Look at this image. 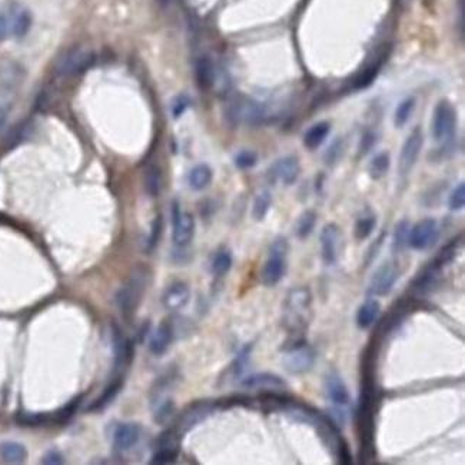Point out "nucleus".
Listing matches in <instances>:
<instances>
[{
    "label": "nucleus",
    "mask_w": 465,
    "mask_h": 465,
    "mask_svg": "<svg viewBox=\"0 0 465 465\" xmlns=\"http://www.w3.org/2000/svg\"><path fill=\"white\" fill-rule=\"evenodd\" d=\"M312 304V292L307 287H296L285 296V325L292 334V339H304L301 334L308 326L307 312Z\"/></svg>",
    "instance_id": "f257e3e1"
},
{
    "label": "nucleus",
    "mask_w": 465,
    "mask_h": 465,
    "mask_svg": "<svg viewBox=\"0 0 465 465\" xmlns=\"http://www.w3.org/2000/svg\"><path fill=\"white\" fill-rule=\"evenodd\" d=\"M287 254L288 242L285 239H276L270 248V257L261 270V282L265 287H275L287 272Z\"/></svg>",
    "instance_id": "f03ea898"
},
{
    "label": "nucleus",
    "mask_w": 465,
    "mask_h": 465,
    "mask_svg": "<svg viewBox=\"0 0 465 465\" xmlns=\"http://www.w3.org/2000/svg\"><path fill=\"white\" fill-rule=\"evenodd\" d=\"M284 355H282V363L287 372L292 375H302L309 372L317 362V351L307 342H295L284 348Z\"/></svg>",
    "instance_id": "7ed1b4c3"
},
{
    "label": "nucleus",
    "mask_w": 465,
    "mask_h": 465,
    "mask_svg": "<svg viewBox=\"0 0 465 465\" xmlns=\"http://www.w3.org/2000/svg\"><path fill=\"white\" fill-rule=\"evenodd\" d=\"M146 289V274L143 271H135L130 279L118 291L116 302L125 318H130L139 307L143 292Z\"/></svg>",
    "instance_id": "20e7f679"
},
{
    "label": "nucleus",
    "mask_w": 465,
    "mask_h": 465,
    "mask_svg": "<svg viewBox=\"0 0 465 465\" xmlns=\"http://www.w3.org/2000/svg\"><path fill=\"white\" fill-rule=\"evenodd\" d=\"M457 113L454 106L448 101H441L434 109L433 116V136L441 143H450L455 135Z\"/></svg>",
    "instance_id": "39448f33"
},
{
    "label": "nucleus",
    "mask_w": 465,
    "mask_h": 465,
    "mask_svg": "<svg viewBox=\"0 0 465 465\" xmlns=\"http://www.w3.org/2000/svg\"><path fill=\"white\" fill-rule=\"evenodd\" d=\"M228 116L232 122L245 125H261L267 119V110L252 99H235L228 108Z\"/></svg>",
    "instance_id": "423d86ee"
},
{
    "label": "nucleus",
    "mask_w": 465,
    "mask_h": 465,
    "mask_svg": "<svg viewBox=\"0 0 465 465\" xmlns=\"http://www.w3.org/2000/svg\"><path fill=\"white\" fill-rule=\"evenodd\" d=\"M422 145L424 135L421 129H414L409 136L405 139L400 154V160H398V175H400V178H407L411 174L415 163H417L420 158Z\"/></svg>",
    "instance_id": "0eeeda50"
},
{
    "label": "nucleus",
    "mask_w": 465,
    "mask_h": 465,
    "mask_svg": "<svg viewBox=\"0 0 465 465\" xmlns=\"http://www.w3.org/2000/svg\"><path fill=\"white\" fill-rule=\"evenodd\" d=\"M401 276V270L395 262H385L375 271L368 288V295L371 296H387L396 281Z\"/></svg>",
    "instance_id": "6e6552de"
},
{
    "label": "nucleus",
    "mask_w": 465,
    "mask_h": 465,
    "mask_svg": "<svg viewBox=\"0 0 465 465\" xmlns=\"http://www.w3.org/2000/svg\"><path fill=\"white\" fill-rule=\"evenodd\" d=\"M195 235V219L189 212L182 211L178 204L172 208V239L179 248L188 246Z\"/></svg>",
    "instance_id": "1a4fd4ad"
},
{
    "label": "nucleus",
    "mask_w": 465,
    "mask_h": 465,
    "mask_svg": "<svg viewBox=\"0 0 465 465\" xmlns=\"http://www.w3.org/2000/svg\"><path fill=\"white\" fill-rule=\"evenodd\" d=\"M438 239V224L433 218H427L415 224L409 229L408 245L415 251H425Z\"/></svg>",
    "instance_id": "9d476101"
},
{
    "label": "nucleus",
    "mask_w": 465,
    "mask_h": 465,
    "mask_svg": "<svg viewBox=\"0 0 465 465\" xmlns=\"http://www.w3.org/2000/svg\"><path fill=\"white\" fill-rule=\"evenodd\" d=\"M215 405L206 401H201V403H195L192 405H189L184 412L180 414V417L176 422V425L174 427L176 429V433L184 437L188 431H191L193 427H196L199 422H202L204 420H206L209 415L213 412Z\"/></svg>",
    "instance_id": "9b49d317"
},
{
    "label": "nucleus",
    "mask_w": 465,
    "mask_h": 465,
    "mask_svg": "<svg viewBox=\"0 0 465 465\" xmlns=\"http://www.w3.org/2000/svg\"><path fill=\"white\" fill-rule=\"evenodd\" d=\"M93 63V53L86 49H75L66 53L56 66V72L60 76H73L85 69Z\"/></svg>",
    "instance_id": "f8f14e48"
},
{
    "label": "nucleus",
    "mask_w": 465,
    "mask_h": 465,
    "mask_svg": "<svg viewBox=\"0 0 465 465\" xmlns=\"http://www.w3.org/2000/svg\"><path fill=\"white\" fill-rule=\"evenodd\" d=\"M321 257L326 265H334L339 255L341 232L335 224H328L321 232Z\"/></svg>",
    "instance_id": "ddd939ff"
},
{
    "label": "nucleus",
    "mask_w": 465,
    "mask_h": 465,
    "mask_svg": "<svg viewBox=\"0 0 465 465\" xmlns=\"http://www.w3.org/2000/svg\"><path fill=\"white\" fill-rule=\"evenodd\" d=\"M324 388H325V394L328 400L334 404L338 408H344L346 405H350L351 401V396H350V391H348L345 383L342 381V378L339 377L338 372L335 371H331L326 377H325V383H324Z\"/></svg>",
    "instance_id": "4468645a"
},
{
    "label": "nucleus",
    "mask_w": 465,
    "mask_h": 465,
    "mask_svg": "<svg viewBox=\"0 0 465 465\" xmlns=\"http://www.w3.org/2000/svg\"><path fill=\"white\" fill-rule=\"evenodd\" d=\"M300 160H298L295 156H285L279 160H276L272 168L270 169V176L272 178L274 182L279 180L284 185H294L298 176H300Z\"/></svg>",
    "instance_id": "2eb2a0df"
},
{
    "label": "nucleus",
    "mask_w": 465,
    "mask_h": 465,
    "mask_svg": "<svg viewBox=\"0 0 465 465\" xmlns=\"http://www.w3.org/2000/svg\"><path fill=\"white\" fill-rule=\"evenodd\" d=\"M242 387L248 390L284 392L287 390V383L279 375H275L272 372H257L243 378Z\"/></svg>",
    "instance_id": "dca6fc26"
},
{
    "label": "nucleus",
    "mask_w": 465,
    "mask_h": 465,
    "mask_svg": "<svg viewBox=\"0 0 465 465\" xmlns=\"http://www.w3.org/2000/svg\"><path fill=\"white\" fill-rule=\"evenodd\" d=\"M191 301V289L184 282H174L166 288L162 296L163 307L169 311H179L185 308Z\"/></svg>",
    "instance_id": "f3484780"
},
{
    "label": "nucleus",
    "mask_w": 465,
    "mask_h": 465,
    "mask_svg": "<svg viewBox=\"0 0 465 465\" xmlns=\"http://www.w3.org/2000/svg\"><path fill=\"white\" fill-rule=\"evenodd\" d=\"M141 438V427L134 422H126L116 427L113 433V444L119 451H129Z\"/></svg>",
    "instance_id": "a211bd4d"
},
{
    "label": "nucleus",
    "mask_w": 465,
    "mask_h": 465,
    "mask_svg": "<svg viewBox=\"0 0 465 465\" xmlns=\"http://www.w3.org/2000/svg\"><path fill=\"white\" fill-rule=\"evenodd\" d=\"M172 339H174L172 325L168 322H162L154 331L151 339H149V351L156 357H160L168 351V348L172 344Z\"/></svg>",
    "instance_id": "6ab92c4d"
},
{
    "label": "nucleus",
    "mask_w": 465,
    "mask_h": 465,
    "mask_svg": "<svg viewBox=\"0 0 465 465\" xmlns=\"http://www.w3.org/2000/svg\"><path fill=\"white\" fill-rule=\"evenodd\" d=\"M441 271L442 270L438 268L436 263L428 265L424 272L415 278L414 282H411V287L420 294H428L431 291H434L436 287L438 285Z\"/></svg>",
    "instance_id": "aec40b11"
},
{
    "label": "nucleus",
    "mask_w": 465,
    "mask_h": 465,
    "mask_svg": "<svg viewBox=\"0 0 465 465\" xmlns=\"http://www.w3.org/2000/svg\"><path fill=\"white\" fill-rule=\"evenodd\" d=\"M381 305L374 298H370V300L365 301L357 312V325L361 329H370L375 322L379 315Z\"/></svg>",
    "instance_id": "412c9836"
},
{
    "label": "nucleus",
    "mask_w": 465,
    "mask_h": 465,
    "mask_svg": "<svg viewBox=\"0 0 465 465\" xmlns=\"http://www.w3.org/2000/svg\"><path fill=\"white\" fill-rule=\"evenodd\" d=\"M331 132V125L329 122H318L315 123L313 126H311L307 134L304 136V145L309 151H315V149H318L325 139L328 138Z\"/></svg>",
    "instance_id": "4be33fe9"
},
{
    "label": "nucleus",
    "mask_w": 465,
    "mask_h": 465,
    "mask_svg": "<svg viewBox=\"0 0 465 465\" xmlns=\"http://www.w3.org/2000/svg\"><path fill=\"white\" fill-rule=\"evenodd\" d=\"M27 457L26 448L14 441H5L0 444V460L8 464H22Z\"/></svg>",
    "instance_id": "5701e85b"
},
{
    "label": "nucleus",
    "mask_w": 465,
    "mask_h": 465,
    "mask_svg": "<svg viewBox=\"0 0 465 465\" xmlns=\"http://www.w3.org/2000/svg\"><path fill=\"white\" fill-rule=\"evenodd\" d=\"M212 169L208 165L201 163L191 169L188 175V184L193 191H204L212 182Z\"/></svg>",
    "instance_id": "b1692460"
},
{
    "label": "nucleus",
    "mask_w": 465,
    "mask_h": 465,
    "mask_svg": "<svg viewBox=\"0 0 465 465\" xmlns=\"http://www.w3.org/2000/svg\"><path fill=\"white\" fill-rule=\"evenodd\" d=\"M196 80L201 89H209L215 82L213 64L208 58H201L196 62Z\"/></svg>",
    "instance_id": "393cba45"
},
{
    "label": "nucleus",
    "mask_w": 465,
    "mask_h": 465,
    "mask_svg": "<svg viewBox=\"0 0 465 465\" xmlns=\"http://www.w3.org/2000/svg\"><path fill=\"white\" fill-rule=\"evenodd\" d=\"M272 206V195L270 191H262L257 195L252 205V217L255 221H263Z\"/></svg>",
    "instance_id": "a878e982"
},
{
    "label": "nucleus",
    "mask_w": 465,
    "mask_h": 465,
    "mask_svg": "<svg viewBox=\"0 0 465 465\" xmlns=\"http://www.w3.org/2000/svg\"><path fill=\"white\" fill-rule=\"evenodd\" d=\"M315 225H317V213H315L313 211H305L296 221V225H295L296 237L301 239L308 238L312 234Z\"/></svg>",
    "instance_id": "bb28decb"
},
{
    "label": "nucleus",
    "mask_w": 465,
    "mask_h": 465,
    "mask_svg": "<svg viewBox=\"0 0 465 465\" xmlns=\"http://www.w3.org/2000/svg\"><path fill=\"white\" fill-rule=\"evenodd\" d=\"M390 169V155L387 152H381L372 158L368 166V174L374 180L384 178Z\"/></svg>",
    "instance_id": "cd10ccee"
},
{
    "label": "nucleus",
    "mask_w": 465,
    "mask_h": 465,
    "mask_svg": "<svg viewBox=\"0 0 465 465\" xmlns=\"http://www.w3.org/2000/svg\"><path fill=\"white\" fill-rule=\"evenodd\" d=\"M32 25L30 14L25 9H18L13 13V19H12V32L14 36L22 38L25 36L29 27Z\"/></svg>",
    "instance_id": "c85d7f7f"
},
{
    "label": "nucleus",
    "mask_w": 465,
    "mask_h": 465,
    "mask_svg": "<svg viewBox=\"0 0 465 465\" xmlns=\"http://www.w3.org/2000/svg\"><path fill=\"white\" fill-rule=\"evenodd\" d=\"M232 268V254L228 249H221L212 259V272L217 276H224Z\"/></svg>",
    "instance_id": "c756f323"
},
{
    "label": "nucleus",
    "mask_w": 465,
    "mask_h": 465,
    "mask_svg": "<svg viewBox=\"0 0 465 465\" xmlns=\"http://www.w3.org/2000/svg\"><path fill=\"white\" fill-rule=\"evenodd\" d=\"M377 226V218L374 215H363V217L358 218L355 228H354V235L358 241H363L371 237Z\"/></svg>",
    "instance_id": "7c9ffc66"
},
{
    "label": "nucleus",
    "mask_w": 465,
    "mask_h": 465,
    "mask_svg": "<svg viewBox=\"0 0 465 465\" xmlns=\"http://www.w3.org/2000/svg\"><path fill=\"white\" fill-rule=\"evenodd\" d=\"M414 109H415V99L414 97L404 99V101L400 105H398V108L395 110V115H394L395 126L396 128H403L408 122L409 116L412 115Z\"/></svg>",
    "instance_id": "2f4dec72"
},
{
    "label": "nucleus",
    "mask_w": 465,
    "mask_h": 465,
    "mask_svg": "<svg viewBox=\"0 0 465 465\" xmlns=\"http://www.w3.org/2000/svg\"><path fill=\"white\" fill-rule=\"evenodd\" d=\"M409 229H411V225L408 221L398 222V225L395 226V232H394V243H392L394 251L396 252L404 251L405 246L408 245Z\"/></svg>",
    "instance_id": "473e14b6"
},
{
    "label": "nucleus",
    "mask_w": 465,
    "mask_h": 465,
    "mask_svg": "<svg viewBox=\"0 0 465 465\" xmlns=\"http://www.w3.org/2000/svg\"><path fill=\"white\" fill-rule=\"evenodd\" d=\"M160 187H162L160 172H159L156 166H151V168L146 171V175H145L146 192L151 196H158L159 192H160Z\"/></svg>",
    "instance_id": "72a5a7b5"
},
{
    "label": "nucleus",
    "mask_w": 465,
    "mask_h": 465,
    "mask_svg": "<svg viewBox=\"0 0 465 465\" xmlns=\"http://www.w3.org/2000/svg\"><path fill=\"white\" fill-rule=\"evenodd\" d=\"M179 453V446H165L160 445L156 448V451L151 460L152 464H171L176 460Z\"/></svg>",
    "instance_id": "f704fd0d"
},
{
    "label": "nucleus",
    "mask_w": 465,
    "mask_h": 465,
    "mask_svg": "<svg viewBox=\"0 0 465 465\" xmlns=\"http://www.w3.org/2000/svg\"><path fill=\"white\" fill-rule=\"evenodd\" d=\"M252 348H254V345L249 344V345L243 346L242 350L238 353L234 363H232V374H234L235 378L242 375V372L245 371L249 357H251V353H252Z\"/></svg>",
    "instance_id": "c9c22d12"
},
{
    "label": "nucleus",
    "mask_w": 465,
    "mask_h": 465,
    "mask_svg": "<svg viewBox=\"0 0 465 465\" xmlns=\"http://www.w3.org/2000/svg\"><path fill=\"white\" fill-rule=\"evenodd\" d=\"M465 205V184L464 182H461V184H458L450 198H448V208H450L453 212H458L464 208Z\"/></svg>",
    "instance_id": "e433bc0d"
},
{
    "label": "nucleus",
    "mask_w": 465,
    "mask_h": 465,
    "mask_svg": "<svg viewBox=\"0 0 465 465\" xmlns=\"http://www.w3.org/2000/svg\"><path fill=\"white\" fill-rule=\"evenodd\" d=\"M119 388H121V381H116V383L110 384V385L106 388V391L104 392V395H102L101 398H99V400L91 407V409H101V408H104L106 404H109V403L113 400L115 395L118 394Z\"/></svg>",
    "instance_id": "4c0bfd02"
},
{
    "label": "nucleus",
    "mask_w": 465,
    "mask_h": 465,
    "mask_svg": "<svg viewBox=\"0 0 465 465\" xmlns=\"http://www.w3.org/2000/svg\"><path fill=\"white\" fill-rule=\"evenodd\" d=\"M258 163V156L252 151H241L235 156V165L239 169H251Z\"/></svg>",
    "instance_id": "58836bf2"
},
{
    "label": "nucleus",
    "mask_w": 465,
    "mask_h": 465,
    "mask_svg": "<svg viewBox=\"0 0 465 465\" xmlns=\"http://www.w3.org/2000/svg\"><path fill=\"white\" fill-rule=\"evenodd\" d=\"M160 232H162V219L160 217H158L154 222V226H152V234H151V238H149V249H154L158 243V239L160 237Z\"/></svg>",
    "instance_id": "ea45409f"
},
{
    "label": "nucleus",
    "mask_w": 465,
    "mask_h": 465,
    "mask_svg": "<svg viewBox=\"0 0 465 465\" xmlns=\"http://www.w3.org/2000/svg\"><path fill=\"white\" fill-rule=\"evenodd\" d=\"M42 462L43 464H49V465H59V464H63L64 460H63V455L56 451V450H51V451H47L43 458H42Z\"/></svg>",
    "instance_id": "a19ab883"
},
{
    "label": "nucleus",
    "mask_w": 465,
    "mask_h": 465,
    "mask_svg": "<svg viewBox=\"0 0 465 465\" xmlns=\"http://www.w3.org/2000/svg\"><path fill=\"white\" fill-rule=\"evenodd\" d=\"M189 106V101H188V97H178L176 101L174 102V106H172V113L175 118H178V116H180L182 113H184Z\"/></svg>",
    "instance_id": "79ce46f5"
},
{
    "label": "nucleus",
    "mask_w": 465,
    "mask_h": 465,
    "mask_svg": "<svg viewBox=\"0 0 465 465\" xmlns=\"http://www.w3.org/2000/svg\"><path fill=\"white\" fill-rule=\"evenodd\" d=\"M374 145H375V135L371 134V132H367L361 141V154H368Z\"/></svg>",
    "instance_id": "37998d69"
},
{
    "label": "nucleus",
    "mask_w": 465,
    "mask_h": 465,
    "mask_svg": "<svg viewBox=\"0 0 465 465\" xmlns=\"http://www.w3.org/2000/svg\"><path fill=\"white\" fill-rule=\"evenodd\" d=\"M339 152H341V146H339V142H337L335 145H332V146L329 147V151H328V154H326V162H328L329 165L334 163V162L339 158Z\"/></svg>",
    "instance_id": "c03bdc74"
},
{
    "label": "nucleus",
    "mask_w": 465,
    "mask_h": 465,
    "mask_svg": "<svg viewBox=\"0 0 465 465\" xmlns=\"http://www.w3.org/2000/svg\"><path fill=\"white\" fill-rule=\"evenodd\" d=\"M6 33H8V22L3 16H0V40L5 39Z\"/></svg>",
    "instance_id": "a18cd8bd"
},
{
    "label": "nucleus",
    "mask_w": 465,
    "mask_h": 465,
    "mask_svg": "<svg viewBox=\"0 0 465 465\" xmlns=\"http://www.w3.org/2000/svg\"><path fill=\"white\" fill-rule=\"evenodd\" d=\"M6 109L3 106H0V128H2L6 122Z\"/></svg>",
    "instance_id": "49530a36"
}]
</instances>
